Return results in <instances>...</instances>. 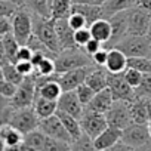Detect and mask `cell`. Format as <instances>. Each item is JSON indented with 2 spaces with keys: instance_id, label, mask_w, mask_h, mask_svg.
<instances>
[{
  "instance_id": "cell-59",
  "label": "cell",
  "mask_w": 151,
  "mask_h": 151,
  "mask_svg": "<svg viewBox=\"0 0 151 151\" xmlns=\"http://www.w3.org/2000/svg\"><path fill=\"white\" fill-rule=\"evenodd\" d=\"M5 150H6V145H5V142H3L2 136H0V151H5Z\"/></svg>"
},
{
  "instance_id": "cell-55",
  "label": "cell",
  "mask_w": 151,
  "mask_h": 151,
  "mask_svg": "<svg viewBox=\"0 0 151 151\" xmlns=\"http://www.w3.org/2000/svg\"><path fill=\"white\" fill-rule=\"evenodd\" d=\"M9 61H8V58H6V53H5V47H3V39L0 37V65H5V64H8Z\"/></svg>"
},
{
  "instance_id": "cell-16",
  "label": "cell",
  "mask_w": 151,
  "mask_h": 151,
  "mask_svg": "<svg viewBox=\"0 0 151 151\" xmlns=\"http://www.w3.org/2000/svg\"><path fill=\"white\" fill-rule=\"evenodd\" d=\"M122 139V129L114 127V126H107L93 141V147L98 151H107L108 148H111L114 144H117Z\"/></svg>"
},
{
  "instance_id": "cell-26",
  "label": "cell",
  "mask_w": 151,
  "mask_h": 151,
  "mask_svg": "<svg viewBox=\"0 0 151 151\" xmlns=\"http://www.w3.org/2000/svg\"><path fill=\"white\" fill-rule=\"evenodd\" d=\"M52 2L53 0H24V8L30 11V14L42 17V18H52Z\"/></svg>"
},
{
  "instance_id": "cell-19",
  "label": "cell",
  "mask_w": 151,
  "mask_h": 151,
  "mask_svg": "<svg viewBox=\"0 0 151 151\" xmlns=\"http://www.w3.org/2000/svg\"><path fill=\"white\" fill-rule=\"evenodd\" d=\"M113 102H114V98L111 95V91L108 88H105V89L95 93V96L86 105V108H89L92 111H96V113H101V114H105L110 110V107L113 105Z\"/></svg>"
},
{
  "instance_id": "cell-15",
  "label": "cell",
  "mask_w": 151,
  "mask_h": 151,
  "mask_svg": "<svg viewBox=\"0 0 151 151\" xmlns=\"http://www.w3.org/2000/svg\"><path fill=\"white\" fill-rule=\"evenodd\" d=\"M110 25H111V37L107 42V45H117L127 36V11L113 14L110 17Z\"/></svg>"
},
{
  "instance_id": "cell-51",
  "label": "cell",
  "mask_w": 151,
  "mask_h": 151,
  "mask_svg": "<svg viewBox=\"0 0 151 151\" xmlns=\"http://www.w3.org/2000/svg\"><path fill=\"white\" fill-rule=\"evenodd\" d=\"M12 111H14L12 107H9V108H6V110H3V111H0V127L9 123V119H11Z\"/></svg>"
},
{
  "instance_id": "cell-25",
  "label": "cell",
  "mask_w": 151,
  "mask_h": 151,
  "mask_svg": "<svg viewBox=\"0 0 151 151\" xmlns=\"http://www.w3.org/2000/svg\"><path fill=\"white\" fill-rule=\"evenodd\" d=\"M61 93H62V89H61L58 80H47V82L36 86V95L42 96L45 99H49V101H58Z\"/></svg>"
},
{
  "instance_id": "cell-42",
  "label": "cell",
  "mask_w": 151,
  "mask_h": 151,
  "mask_svg": "<svg viewBox=\"0 0 151 151\" xmlns=\"http://www.w3.org/2000/svg\"><path fill=\"white\" fill-rule=\"evenodd\" d=\"M91 39H92V34L89 28H82V30L74 31V42L77 45V47H83Z\"/></svg>"
},
{
  "instance_id": "cell-43",
  "label": "cell",
  "mask_w": 151,
  "mask_h": 151,
  "mask_svg": "<svg viewBox=\"0 0 151 151\" xmlns=\"http://www.w3.org/2000/svg\"><path fill=\"white\" fill-rule=\"evenodd\" d=\"M15 92H17V85H14V83H11L5 79L0 80V95H3V96L11 99L15 95Z\"/></svg>"
},
{
  "instance_id": "cell-2",
  "label": "cell",
  "mask_w": 151,
  "mask_h": 151,
  "mask_svg": "<svg viewBox=\"0 0 151 151\" xmlns=\"http://www.w3.org/2000/svg\"><path fill=\"white\" fill-rule=\"evenodd\" d=\"M92 58H89L88 53H82L79 47L65 49L61 50L55 56V70L56 73H65L70 70L82 68V67H91Z\"/></svg>"
},
{
  "instance_id": "cell-32",
  "label": "cell",
  "mask_w": 151,
  "mask_h": 151,
  "mask_svg": "<svg viewBox=\"0 0 151 151\" xmlns=\"http://www.w3.org/2000/svg\"><path fill=\"white\" fill-rule=\"evenodd\" d=\"M133 6H135V0H107L105 5H104V11L110 18L113 14L129 11Z\"/></svg>"
},
{
  "instance_id": "cell-12",
  "label": "cell",
  "mask_w": 151,
  "mask_h": 151,
  "mask_svg": "<svg viewBox=\"0 0 151 151\" xmlns=\"http://www.w3.org/2000/svg\"><path fill=\"white\" fill-rule=\"evenodd\" d=\"M89 70H91V67H82V68H76V70L61 73L58 77V83H59L62 92L76 91L82 83H85Z\"/></svg>"
},
{
  "instance_id": "cell-30",
  "label": "cell",
  "mask_w": 151,
  "mask_h": 151,
  "mask_svg": "<svg viewBox=\"0 0 151 151\" xmlns=\"http://www.w3.org/2000/svg\"><path fill=\"white\" fill-rule=\"evenodd\" d=\"M0 136H2V139H3V142H5L6 147L17 145V144L22 142V139H24V135L18 129H15L14 126H11L9 123L0 127Z\"/></svg>"
},
{
  "instance_id": "cell-58",
  "label": "cell",
  "mask_w": 151,
  "mask_h": 151,
  "mask_svg": "<svg viewBox=\"0 0 151 151\" xmlns=\"http://www.w3.org/2000/svg\"><path fill=\"white\" fill-rule=\"evenodd\" d=\"M3 2H12L18 6H24V0H3Z\"/></svg>"
},
{
  "instance_id": "cell-14",
  "label": "cell",
  "mask_w": 151,
  "mask_h": 151,
  "mask_svg": "<svg viewBox=\"0 0 151 151\" xmlns=\"http://www.w3.org/2000/svg\"><path fill=\"white\" fill-rule=\"evenodd\" d=\"M56 110L64 111L67 114H71L76 119H80L82 114H83L85 107L82 105V102H80L77 93H76V91H67V92H62L61 96L58 98Z\"/></svg>"
},
{
  "instance_id": "cell-8",
  "label": "cell",
  "mask_w": 151,
  "mask_h": 151,
  "mask_svg": "<svg viewBox=\"0 0 151 151\" xmlns=\"http://www.w3.org/2000/svg\"><path fill=\"white\" fill-rule=\"evenodd\" d=\"M151 12L133 6L127 11V36H147Z\"/></svg>"
},
{
  "instance_id": "cell-53",
  "label": "cell",
  "mask_w": 151,
  "mask_h": 151,
  "mask_svg": "<svg viewBox=\"0 0 151 151\" xmlns=\"http://www.w3.org/2000/svg\"><path fill=\"white\" fill-rule=\"evenodd\" d=\"M5 151H30V150H28V147H27V145L24 144V141H22V142H19V144H17V145L6 147Z\"/></svg>"
},
{
  "instance_id": "cell-21",
  "label": "cell",
  "mask_w": 151,
  "mask_h": 151,
  "mask_svg": "<svg viewBox=\"0 0 151 151\" xmlns=\"http://www.w3.org/2000/svg\"><path fill=\"white\" fill-rule=\"evenodd\" d=\"M130 117H132V123L147 124L150 122V116L147 110V96H135L130 101Z\"/></svg>"
},
{
  "instance_id": "cell-31",
  "label": "cell",
  "mask_w": 151,
  "mask_h": 151,
  "mask_svg": "<svg viewBox=\"0 0 151 151\" xmlns=\"http://www.w3.org/2000/svg\"><path fill=\"white\" fill-rule=\"evenodd\" d=\"M2 39H3V47H5V53H6L8 61L12 64H17V55H18L21 45L18 43V40L15 39V36L12 33H8Z\"/></svg>"
},
{
  "instance_id": "cell-37",
  "label": "cell",
  "mask_w": 151,
  "mask_h": 151,
  "mask_svg": "<svg viewBox=\"0 0 151 151\" xmlns=\"http://www.w3.org/2000/svg\"><path fill=\"white\" fill-rule=\"evenodd\" d=\"M43 151H71V142H65V141H59V139L46 136Z\"/></svg>"
},
{
  "instance_id": "cell-35",
  "label": "cell",
  "mask_w": 151,
  "mask_h": 151,
  "mask_svg": "<svg viewBox=\"0 0 151 151\" xmlns=\"http://www.w3.org/2000/svg\"><path fill=\"white\" fill-rule=\"evenodd\" d=\"M3 76H5V80L14 83V85H19L22 80H24V76L17 70V65L12 64V62H8L3 65Z\"/></svg>"
},
{
  "instance_id": "cell-44",
  "label": "cell",
  "mask_w": 151,
  "mask_h": 151,
  "mask_svg": "<svg viewBox=\"0 0 151 151\" xmlns=\"http://www.w3.org/2000/svg\"><path fill=\"white\" fill-rule=\"evenodd\" d=\"M18 8H19V6L15 5V3H12V2H3V0H0V17H8V18H11V17L17 12Z\"/></svg>"
},
{
  "instance_id": "cell-10",
  "label": "cell",
  "mask_w": 151,
  "mask_h": 151,
  "mask_svg": "<svg viewBox=\"0 0 151 151\" xmlns=\"http://www.w3.org/2000/svg\"><path fill=\"white\" fill-rule=\"evenodd\" d=\"M107 88L111 91L114 101H132L135 98V89L129 86V83L124 80L123 73H108Z\"/></svg>"
},
{
  "instance_id": "cell-52",
  "label": "cell",
  "mask_w": 151,
  "mask_h": 151,
  "mask_svg": "<svg viewBox=\"0 0 151 151\" xmlns=\"http://www.w3.org/2000/svg\"><path fill=\"white\" fill-rule=\"evenodd\" d=\"M74 3H83V5H92V6H104L107 0H73Z\"/></svg>"
},
{
  "instance_id": "cell-1",
  "label": "cell",
  "mask_w": 151,
  "mask_h": 151,
  "mask_svg": "<svg viewBox=\"0 0 151 151\" xmlns=\"http://www.w3.org/2000/svg\"><path fill=\"white\" fill-rule=\"evenodd\" d=\"M33 34H36L52 53L58 55L61 52L56 31H55L53 18H42V17L33 15Z\"/></svg>"
},
{
  "instance_id": "cell-56",
  "label": "cell",
  "mask_w": 151,
  "mask_h": 151,
  "mask_svg": "<svg viewBox=\"0 0 151 151\" xmlns=\"http://www.w3.org/2000/svg\"><path fill=\"white\" fill-rule=\"evenodd\" d=\"M9 107H11V99L3 96V95H0V111H3V110H6Z\"/></svg>"
},
{
  "instance_id": "cell-38",
  "label": "cell",
  "mask_w": 151,
  "mask_h": 151,
  "mask_svg": "<svg viewBox=\"0 0 151 151\" xmlns=\"http://www.w3.org/2000/svg\"><path fill=\"white\" fill-rule=\"evenodd\" d=\"M135 96H151V73L142 74L141 83L135 89Z\"/></svg>"
},
{
  "instance_id": "cell-27",
  "label": "cell",
  "mask_w": 151,
  "mask_h": 151,
  "mask_svg": "<svg viewBox=\"0 0 151 151\" xmlns=\"http://www.w3.org/2000/svg\"><path fill=\"white\" fill-rule=\"evenodd\" d=\"M33 108H34L37 117L42 120V119L50 117L56 113V101H49V99H45V98L36 95V99L33 102Z\"/></svg>"
},
{
  "instance_id": "cell-28",
  "label": "cell",
  "mask_w": 151,
  "mask_h": 151,
  "mask_svg": "<svg viewBox=\"0 0 151 151\" xmlns=\"http://www.w3.org/2000/svg\"><path fill=\"white\" fill-rule=\"evenodd\" d=\"M22 141L28 147L30 151H43V147H45V142H46V135L40 129H36V130L25 133Z\"/></svg>"
},
{
  "instance_id": "cell-61",
  "label": "cell",
  "mask_w": 151,
  "mask_h": 151,
  "mask_svg": "<svg viewBox=\"0 0 151 151\" xmlns=\"http://www.w3.org/2000/svg\"><path fill=\"white\" fill-rule=\"evenodd\" d=\"M147 129H148V135H150V138H151V120L147 123Z\"/></svg>"
},
{
  "instance_id": "cell-47",
  "label": "cell",
  "mask_w": 151,
  "mask_h": 151,
  "mask_svg": "<svg viewBox=\"0 0 151 151\" xmlns=\"http://www.w3.org/2000/svg\"><path fill=\"white\" fill-rule=\"evenodd\" d=\"M107 56H108V50L107 49H104V47H101L96 53H93L91 58H92V61L96 64V65H99V67H104L105 65V62H107Z\"/></svg>"
},
{
  "instance_id": "cell-57",
  "label": "cell",
  "mask_w": 151,
  "mask_h": 151,
  "mask_svg": "<svg viewBox=\"0 0 151 151\" xmlns=\"http://www.w3.org/2000/svg\"><path fill=\"white\" fill-rule=\"evenodd\" d=\"M135 151H151V139H150L148 142H145V144H142V145L136 147V148H135Z\"/></svg>"
},
{
  "instance_id": "cell-34",
  "label": "cell",
  "mask_w": 151,
  "mask_h": 151,
  "mask_svg": "<svg viewBox=\"0 0 151 151\" xmlns=\"http://www.w3.org/2000/svg\"><path fill=\"white\" fill-rule=\"evenodd\" d=\"M127 67L141 71L142 74L151 73V56H133L127 58Z\"/></svg>"
},
{
  "instance_id": "cell-5",
  "label": "cell",
  "mask_w": 151,
  "mask_h": 151,
  "mask_svg": "<svg viewBox=\"0 0 151 151\" xmlns=\"http://www.w3.org/2000/svg\"><path fill=\"white\" fill-rule=\"evenodd\" d=\"M36 99V77L34 74L24 77V80L17 86L15 95L11 98V107L14 110L31 107Z\"/></svg>"
},
{
  "instance_id": "cell-36",
  "label": "cell",
  "mask_w": 151,
  "mask_h": 151,
  "mask_svg": "<svg viewBox=\"0 0 151 151\" xmlns=\"http://www.w3.org/2000/svg\"><path fill=\"white\" fill-rule=\"evenodd\" d=\"M71 151H98V150L93 147V141L83 133L79 139H74L71 142Z\"/></svg>"
},
{
  "instance_id": "cell-40",
  "label": "cell",
  "mask_w": 151,
  "mask_h": 151,
  "mask_svg": "<svg viewBox=\"0 0 151 151\" xmlns=\"http://www.w3.org/2000/svg\"><path fill=\"white\" fill-rule=\"evenodd\" d=\"M123 76H124V80L129 83V86H132L133 89H136L139 86L141 79H142V73L135 68H130V67H126V70L123 71Z\"/></svg>"
},
{
  "instance_id": "cell-4",
  "label": "cell",
  "mask_w": 151,
  "mask_h": 151,
  "mask_svg": "<svg viewBox=\"0 0 151 151\" xmlns=\"http://www.w3.org/2000/svg\"><path fill=\"white\" fill-rule=\"evenodd\" d=\"M114 47L122 50L127 58L151 56V40L147 36H126Z\"/></svg>"
},
{
  "instance_id": "cell-45",
  "label": "cell",
  "mask_w": 151,
  "mask_h": 151,
  "mask_svg": "<svg viewBox=\"0 0 151 151\" xmlns=\"http://www.w3.org/2000/svg\"><path fill=\"white\" fill-rule=\"evenodd\" d=\"M15 65H17V70L24 76V77L34 74V65L31 64V61H19V62H17Z\"/></svg>"
},
{
  "instance_id": "cell-24",
  "label": "cell",
  "mask_w": 151,
  "mask_h": 151,
  "mask_svg": "<svg viewBox=\"0 0 151 151\" xmlns=\"http://www.w3.org/2000/svg\"><path fill=\"white\" fill-rule=\"evenodd\" d=\"M89 30H91L92 37L96 39L98 42H101L102 45H107V42L111 37V25H110V21L105 18L92 22L89 25Z\"/></svg>"
},
{
  "instance_id": "cell-18",
  "label": "cell",
  "mask_w": 151,
  "mask_h": 151,
  "mask_svg": "<svg viewBox=\"0 0 151 151\" xmlns=\"http://www.w3.org/2000/svg\"><path fill=\"white\" fill-rule=\"evenodd\" d=\"M71 12L80 14L88 21V25H91L92 22H95L98 19H104V18L107 19L108 18V15L104 11V6H92V5H83V3H74L73 2Z\"/></svg>"
},
{
  "instance_id": "cell-39",
  "label": "cell",
  "mask_w": 151,
  "mask_h": 151,
  "mask_svg": "<svg viewBox=\"0 0 151 151\" xmlns=\"http://www.w3.org/2000/svg\"><path fill=\"white\" fill-rule=\"evenodd\" d=\"M76 93H77V96H79V99H80L83 107H86L92 101V98L95 96V91L91 86H88L86 83H82L77 89H76Z\"/></svg>"
},
{
  "instance_id": "cell-29",
  "label": "cell",
  "mask_w": 151,
  "mask_h": 151,
  "mask_svg": "<svg viewBox=\"0 0 151 151\" xmlns=\"http://www.w3.org/2000/svg\"><path fill=\"white\" fill-rule=\"evenodd\" d=\"M73 0H53L50 17L53 19H67L71 15Z\"/></svg>"
},
{
  "instance_id": "cell-49",
  "label": "cell",
  "mask_w": 151,
  "mask_h": 151,
  "mask_svg": "<svg viewBox=\"0 0 151 151\" xmlns=\"http://www.w3.org/2000/svg\"><path fill=\"white\" fill-rule=\"evenodd\" d=\"M8 33H12V22L8 17H0V37L6 36Z\"/></svg>"
},
{
  "instance_id": "cell-48",
  "label": "cell",
  "mask_w": 151,
  "mask_h": 151,
  "mask_svg": "<svg viewBox=\"0 0 151 151\" xmlns=\"http://www.w3.org/2000/svg\"><path fill=\"white\" fill-rule=\"evenodd\" d=\"M31 56H33V50L27 45H21L19 50H18V55H17V62H19V61H31Z\"/></svg>"
},
{
  "instance_id": "cell-9",
  "label": "cell",
  "mask_w": 151,
  "mask_h": 151,
  "mask_svg": "<svg viewBox=\"0 0 151 151\" xmlns=\"http://www.w3.org/2000/svg\"><path fill=\"white\" fill-rule=\"evenodd\" d=\"M107 123L110 126L124 129L132 123L130 117V101H114L110 110L105 113Z\"/></svg>"
},
{
  "instance_id": "cell-7",
  "label": "cell",
  "mask_w": 151,
  "mask_h": 151,
  "mask_svg": "<svg viewBox=\"0 0 151 151\" xmlns=\"http://www.w3.org/2000/svg\"><path fill=\"white\" fill-rule=\"evenodd\" d=\"M79 120H80L82 132H83L85 135H88L91 139H95V138L108 126L107 119H105V114L92 111V110H89V108H86V107H85L83 114H82V117H80Z\"/></svg>"
},
{
  "instance_id": "cell-60",
  "label": "cell",
  "mask_w": 151,
  "mask_h": 151,
  "mask_svg": "<svg viewBox=\"0 0 151 151\" xmlns=\"http://www.w3.org/2000/svg\"><path fill=\"white\" fill-rule=\"evenodd\" d=\"M147 37L151 40V17H150V25H148V33H147Z\"/></svg>"
},
{
  "instance_id": "cell-3",
  "label": "cell",
  "mask_w": 151,
  "mask_h": 151,
  "mask_svg": "<svg viewBox=\"0 0 151 151\" xmlns=\"http://www.w3.org/2000/svg\"><path fill=\"white\" fill-rule=\"evenodd\" d=\"M12 22V34L18 40L19 45H25L28 37L33 34V17L30 11L24 6H19L17 12L11 17Z\"/></svg>"
},
{
  "instance_id": "cell-20",
  "label": "cell",
  "mask_w": 151,
  "mask_h": 151,
  "mask_svg": "<svg viewBox=\"0 0 151 151\" xmlns=\"http://www.w3.org/2000/svg\"><path fill=\"white\" fill-rule=\"evenodd\" d=\"M126 67H127V56L117 47H111L108 50V56H107V62H105L107 71L117 74V73H123L126 70Z\"/></svg>"
},
{
  "instance_id": "cell-41",
  "label": "cell",
  "mask_w": 151,
  "mask_h": 151,
  "mask_svg": "<svg viewBox=\"0 0 151 151\" xmlns=\"http://www.w3.org/2000/svg\"><path fill=\"white\" fill-rule=\"evenodd\" d=\"M68 21V25L74 30V31H77V30H82V28H89L88 25V21L80 15V14H76V12H71V15L67 18Z\"/></svg>"
},
{
  "instance_id": "cell-54",
  "label": "cell",
  "mask_w": 151,
  "mask_h": 151,
  "mask_svg": "<svg viewBox=\"0 0 151 151\" xmlns=\"http://www.w3.org/2000/svg\"><path fill=\"white\" fill-rule=\"evenodd\" d=\"M135 6L151 12V0H135Z\"/></svg>"
},
{
  "instance_id": "cell-23",
  "label": "cell",
  "mask_w": 151,
  "mask_h": 151,
  "mask_svg": "<svg viewBox=\"0 0 151 151\" xmlns=\"http://www.w3.org/2000/svg\"><path fill=\"white\" fill-rule=\"evenodd\" d=\"M107 82H108V71H104L102 68H95V70H89L85 83L88 86H91L95 93L105 89L107 88Z\"/></svg>"
},
{
  "instance_id": "cell-17",
  "label": "cell",
  "mask_w": 151,
  "mask_h": 151,
  "mask_svg": "<svg viewBox=\"0 0 151 151\" xmlns=\"http://www.w3.org/2000/svg\"><path fill=\"white\" fill-rule=\"evenodd\" d=\"M55 31H56L61 50L77 47V45L74 42V30L68 25L67 19H55Z\"/></svg>"
},
{
  "instance_id": "cell-13",
  "label": "cell",
  "mask_w": 151,
  "mask_h": 151,
  "mask_svg": "<svg viewBox=\"0 0 151 151\" xmlns=\"http://www.w3.org/2000/svg\"><path fill=\"white\" fill-rule=\"evenodd\" d=\"M151 138L148 135V129L147 124H141V123H130L127 127H124L122 130V141L133 148L148 142Z\"/></svg>"
},
{
  "instance_id": "cell-33",
  "label": "cell",
  "mask_w": 151,
  "mask_h": 151,
  "mask_svg": "<svg viewBox=\"0 0 151 151\" xmlns=\"http://www.w3.org/2000/svg\"><path fill=\"white\" fill-rule=\"evenodd\" d=\"M55 73H56L55 58H52V56H45L39 62V65L34 68V76H43V77H46V76H52Z\"/></svg>"
},
{
  "instance_id": "cell-46",
  "label": "cell",
  "mask_w": 151,
  "mask_h": 151,
  "mask_svg": "<svg viewBox=\"0 0 151 151\" xmlns=\"http://www.w3.org/2000/svg\"><path fill=\"white\" fill-rule=\"evenodd\" d=\"M101 47H102V43L92 37V39H91V40L83 46V50H85V53H88L89 56H92V55H93V53H96Z\"/></svg>"
},
{
  "instance_id": "cell-62",
  "label": "cell",
  "mask_w": 151,
  "mask_h": 151,
  "mask_svg": "<svg viewBox=\"0 0 151 151\" xmlns=\"http://www.w3.org/2000/svg\"><path fill=\"white\" fill-rule=\"evenodd\" d=\"M5 79V76H3V67L0 65V80H3Z\"/></svg>"
},
{
  "instance_id": "cell-6",
  "label": "cell",
  "mask_w": 151,
  "mask_h": 151,
  "mask_svg": "<svg viewBox=\"0 0 151 151\" xmlns=\"http://www.w3.org/2000/svg\"><path fill=\"white\" fill-rule=\"evenodd\" d=\"M39 123L40 119L37 117L33 105L27 107V108H19V110H14L9 119V124L14 126L15 129H18L22 135L39 129Z\"/></svg>"
},
{
  "instance_id": "cell-22",
  "label": "cell",
  "mask_w": 151,
  "mask_h": 151,
  "mask_svg": "<svg viewBox=\"0 0 151 151\" xmlns=\"http://www.w3.org/2000/svg\"><path fill=\"white\" fill-rule=\"evenodd\" d=\"M55 114L59 117L61 123L64 124V127L67 129V132L70 133V136H71L73 141H74V139H79V138L83 135V132H82V126H80V120H79V119H76L74 116L67 114V113L59 111V110H56Z\"/></svg>"
},
{
  "instance_id": "cell-50",
  "label": "cell",
  "mask_w": 151,
  "mask_h": 151,
  "mask_svg": "<svg viewBox=\"0 0 151 151\" xmlns=\"http://www.w3.org/2000/svg\"><path fill=\"white\" fill-rule=\"evenodd\" d=\"M107 151H135V148L133 147H130V145H127V144H124L122 139L117 142V144H114L111 148H108Z\"/></svg>"
},
{
  "instance_id": "cell-11",
  "label": "cell",
  "mask_w": 151,
  "mask_h": 151,
  "mask_svg": "<svg viewBox=\"0 0 151 151\" xmlns=\"http://www.w3.org/2000/svg\"><path fill=\"white\" fill-rule=\"evenodd\" d=\"M39 129L49 138L65 141V142H73L70 133L67 132V129L64 127V124L61 123V120L56 114L46 117V119H42L40 123H39Z\"/></svg>"
}]
</instances>
